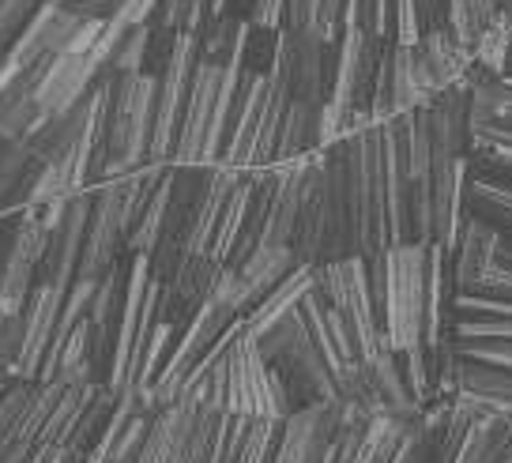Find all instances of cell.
I'll return each instance as SVG.
<instances>
[{"label":"cell","mask_w":512,"mask_h":463,"mask_svg":"<svg viewBox=\"0 0 512 463\" xmlns=\"http://www.w3.org/2000/svg\"><path fill=\"white\" fill-rule=\"evenodd\" d=\"M415 4H418V19H422V31L445 27V4L448 0H415Z\"/></svg>","instance_id":"obj_34"},{"label":"cell","mask_w":512,"mask_h":463,"mask_svg":"<svg viewBox=\"0 0 512 463\" xmlns=\"http://www.w3.org/2000/svg\"><path fill=\"white\" fill-rule=\"evenodd\" d=\"M471 53H475V64H479L482 72L505 80V76H509V61H512V27L497 16L494 23H486L479 31Z\"/></svg>","instance_id":"obj_25"},{"label":"cell","mask_w":512,"mask_h":463,"mask_svg":"<svg viewBox=\"0 0 512 463\" xmlns=\"http://www.w3.org/2000/svg\"><path fill=\"white\" fill-rule=\"evenodd\" d=\"M343 4L347 0H317L309 34H317L324 46H336L339 38H343Z\"/></svg>","instance_id":"obj_31"},{"label":"cell","mask_w":512,"mask_h":463,"mask_svg":"<svg viewBox=\"0 0 512 463\" xmlns=\"http://www.w3.org/2000/svg\"><path fill=\"white\" fill-rule=\"evenodd\" d=\"M456 343H460V339H456ZM460 354L471 358V362H482V366H494V369H509L512 373V343H501V339L460 343Z\"/></svg>","instance_id":"obj_32"},{"label":"cell","mask_w":512,"mask_h":463,"mask_svg":"<svg viewBox=\"0 0 512 463\" xmlns=\"http://www.w3.org/2000/svg\"><path fill=\"white\" fill-rule=\"evenodd\" d=\"M38 170H42V166L34 162L31 147L0 140V219L27 211V200H31V189H34V181H38Z\"/></svg>","instance_id":"obj_15"},{"label":"cell","mask_w":512,"mask_h":463,"mask_svg":"<svg viewBox=\"0 0 512 463\" xmlns=\"http://www.w3.org/2000/svg\"><path fill=\"white\" fill-rule=\"evenodd\" d=\"M505 83H509V87H512V61H509V76H505Z\"/></svg>","instance_id":"obj_37"},{"label":"cell","mask_w":512,"mask_h":463,"mask_svg":"<svg viewBox=\"0 0 512 463\" xmlns=\"http://www.w3.org/2000/svg\"><path fill=\"white\" fill-rule=\"evenodd\" d=\"M155 95L159 76H117L113 72L110 98V128H106V177H128L147 166V144H151V121H155Z\"/></svg>","instance_id":"obj_1"},{"label":"cell","mask_w":512,"mask_h":463,"mask_svg":"<svg viewBox=\"0 0 512 463\" xmlns=\"http://www.w3.org/2000/svg\"><path fill=\"white\" fill-rule=\"evenodd\" d=\"M317 128H320V106H309V102L290 98V110H287V117H283L279 140H275L272 166H287V162H298V159H305V155L320 151ZM272 166H268V170H272Z\"/></svg>","instance_id":"obj_19"},{"label":"cell","mask_w":512,"mask_h":463,"mask_svg":"<svg viewBox=\"0 0 512 463\" xmlns=\"http://www.w3.org/2000/svg\"><path fill=\"white\" fill-rule=\"evenodd\" d=\"M426 249L430 245H392L384 256L381 328L388 351L407 354L422 347L426 328Z\"/></svg>","instance_id":"obj_2"},{"label":"cell","mask_w":512,"mask_h":463,"mask_svg":"<svg viewBox=\"0 0 512 463\" xmlns=\"http://www.w3.org/2000/svg\"><path fill=\"white\" fill-rule=\"evenodd\" d=\"M422 106H430V98L418 87L415 49L388 38V121L411 117Z\"/></svg>","instance_id":"obj_17"},{"label":"cell","mask_w":512,"mask_h":463,"mask_svg":"<svg viewBox=\"0 0 512 463\" xmlns=\"http://www.w3.org/2000/svg\"><path fill=\"white\" fill-rule=\"evenodd\" d=\"M249 196H253V181L245 174L238 185H234V192H230L223 215H219V223H215V234H211L208 256H211V264H219V268H226V260H230V253H234V245H238V238H241V226H245V215H249Z\"/></svg>","instance_id":"obj_23"},{"label":"cell","mask_w":512,"mask_h":463,"mask_svg":"<svg viewBox=\"0 0 512 463\" xmlns=\"http://www.w3.org/2000/svg\"><path fill=\"white\" fill-rule=\"evenodd\" d=\"M223 64L226 61H208L200 57L192 68L189 95H185V110H181V125H177L174 155L170 166L174 170H204V140H208L211 110H215V95H219V80H223Z\"/></svg>","instance_id":"obj_6"},{"label":"cell","mask_w":512,"mask_h":463,"mask_svg":"<svg viewBox=\"0 0 512 463\" xmlns=\"http://www.w3.org/2000/svg\"><path fill=\"white\" fill-rule=\"evenodd\" d=\"M64 290L38 283L31 298L23 305V358H19V381H38L42 362L49 354L53 332H57V317H61Z\"/></svg>","instance_id":"obj_12"},{"label":"cell","mask_w":512,"mask_h":463,"mask_svg":"<svg viewBox=\"0 0 512 463\" xmlns=\"http://www.w3.org/2000/svg\"><path fill=\"white\" fill-rule=\"evenodd\" d=\"M245 23L253 34H279L287 31V0H249Z\"/></svg>","instance_id":"obj_30"},{"label":"cell","mask_w":512,"mask_h":463,"mask_svg":"<svg viewBox=\"0 0 512 463\" xmlns=\"http://www.w3.org/2000/svg\"><path fill=\"white\" fill-rule=\"evenodd\" d=\"M317 287L347 320L354 347H358V362L381 358L388 351V343H384L381 313H377L373 290H369L366 260L351 256V260H339V264H324V268H317Z\"/></svg>","instance_id":"obj_3"},{"label":"cell","mask_w":512,"mask_h":463,"mask_svg":"<svg viewBox=\"0 0 512 463\" xmlns=\"http://www.w3.org/2000/svg\"><path fill=\"white\" fill-rule=\"evenodd\" d=\"M128 177H106V181H98L95 189H91V219H87V238H83L76 283L98 287L121 264V256H125Z\"/></svg>","instance_id":"obj_4"},{"label":"cell","mask_w":512,"mask_h":463,"mask_svg":"<svg viewBox=\"0 0 512 463\" xmlns=\"http://www.w3.org/2000/svg\"><path fill=\"white\" fill-rule=\"evenodd\" d=\"M290 57V87L298 102L324 106L332 91V68H336V46H324L309 31H283Z\"/></svg>","instance_id":"obj_11"},{"label":"cell","mask_w":512,"mask_h":463,"mask_svg":"<svg viewBox=\"0 0 512 463\" xmlns=\"http://www.w3.org/2000/svg\"><path fill=\"white\" fill-rule=\"evenodd\" d=\"M358 27L369 34H381V38H392L388 0H358Z\"/></svg>","instance_id":"obj_33"},{"label":"cell","mask_w":512,"mask_h":463,"mask_svg":"<svg viewBox=\"0 0 512 463\" xmlns=\"http://www.w3.org/2000/svg\"><path fill=\"white\" fill-rule=\"evenodd\" d=\"M475 68V53L464 49L448 27H433L422 31L415 46V72L418 87L426 91V98H437L452 91V87H467V72Z\"/></svg>","instance_id":"obj_10"},{"label":"cell","mask_w":512,"mask_h":463,"mask_svg":"<svg viewBox=\"0 0 512 463\" xmlns=\"http://www.w3.org/2000/svg\"><path fill=\"white\" fill-rule=\"evenodd\" d=\"M177 400H192V415H189V426H185V445H181V463H215L226 411L211 407L196 388L181 392Z\"/></svg>","instance_id":"obj_18"},{"label":"cell","mask_w":512,"mask_h":463,"mask_svg":"<svg viewBox=\"0 0 512 463\" xmlns=\"http://www.w3.org/2000/svg\"><path fill=\"white\" fill-rule=\"evenodd\" d=\"M34 87H38V64L27 68L23 76H16V80L0 91V140L23 144L34 132V125H38V98H34Z\"/></svg>","instance_id":"obj_16"},{"label":"cell","mask_w":512,"mask_h":463,"mask_svg":"<svg viewBox=\"0 0 512 463\" xmlns=\"http://www.w3.org/2000/svg\"><path fill=\"white\" fill-rule=\"evenodd\" d=\"M46 241V219L38 211H19L12 245H8L4 268H0V298L8 305V313H19L31 298V290L38 287V272H42V260H46Z\"/></svg>","instance_id":"obj_7"},{"label":"cell","mask_w":512,"mask_h":463,"mask_svg":"<svg viewBox=\"0 0 512 463\" xmlns=\"http://www.w3.org/2000/svg\"><path fill=\"white\" fill-rule=\"evenodd\" d=\"M204 4H208V0H204Z\"/></svg>","instance_id":"obj_38"},{"label":"cell","mask_w":512,"mask_h":463,"mask_svg":"<svg viewBox=\"0 0 512 463\" xmlns=\"http://www.w3.org/2000/svg\"><path fill=\"white\" fill-rule=\"evenodd\" d=\"M226 415L283 418L279 403H275L272 369L260 358L256 336L245 328V320H241V328L226 347Z\"/></svg>","instance_id":"obj_5"},{"label":"cell","mask_w":512,"mask_h":463,"mask_svg":"<svg viewBox=\"0 0 512 463\" xmlns=\"http://www.w3.org/2000/svg\"><path fill=\"white\" fill-rule=\"evenodd\" d=\"M509 452H512V418L486 415L471 422L456 463H501Z\"/></svg>","instance_id":"obj_22"},{"label":"cell","mask_w":512,"mask_h":463,"mask_svg":"<svg viewBox=\"0 0 512 463\" xmlns=\"http://www.w3.org/2000/svg\"><path fill=\"white\" fill-rule=\"evenodd\" d=\"M317 283V268H298V272H290L279 287L264 298V302L256 305L253 313L245 317V328L253 332V336H260V332H268L272 324H279V320L287 317V313H294L298 309V302H302L305 294H309V287Z\"/></svg>","instance_id":"obj_21"},{"label":"cell","mask_w":512,"mask_h":463,"mask_svg":"<svg viewBox=\"0 0 512 463\" xmlns=\"http://www.w3.org/2000/svg\"><path fill=\"white\" fill-rule=\"evenodd\" d=\"M298 268H302V264L294 260V249H279V245H256L241 268H230L234 279H238V294H241L245 317H249L256 305L264 302L290 272H298Z\"/></svg>","instance_id":"obj_14"},{"label":"cell","mask_w":512,"mask_h":463,"mask_svg":"<svg viewBox=\"0 0 512 463\" xmlns=\"http://www.w3.org/2000/svg\"><path fill=\"white\" fill-rule=\"evenodd\" d=\"M467 4H471L475 19H479V27H486V23L497 19V0H467Z\"/></svg>","instance_id":"obj_35"},{"label":"cell","mask_w":512,"mask_h":463,"mask_svg":"<svg viewBox=\"0 0 512 463\" xmlns=\"http://www.w3.org/2000/svg\"><path fill=\"white\" fill-rule=\"evenodd\" d=\"M170 189H174V166H166V170H162L159 189H155V196L147 200V208H144V215H140L136 230H132V238L125 241V253L147 256L151 249H155L162 219H166V204H170Z\"/></svg>","instance_id":"obj_24"},{"label":"cell","mask_w":512,"mask_h":463,"mask_svg":"<svg viewBox=\"0 0 512 463\" xmlns=\"http://www.w3.org/2000/svg\"><path fill=\"white\" fill-rule=\"evenodd\" d=\"M339 426H343L339 400H324L305 411H294L290 418H283L272 463H328Z\"/></svg>","instance_id":"obj_9"},{"label":"cell","mask_w":512,"mask_h":463,"mask_svg":"<svg viewBox=\"0 0 512 463\" xmlns=\"http://www.w3.org/2000/svg\"><path fill=\"white\" fill-rule=\"evenodd\" d=\"M452 336L460 343H482V339L512 343V317H452Z\"/></svg>","instance_id":"obj_28"},{"label":"cell","mask_w":512,"mask_h":463,"mask_svg":"<svg viewBox=\"0 0 512 463\" xmlns=\"http://www.w3.org/2000/svg\"><path fill=\"white\" fill-rule=\"evenodd\" d=\"M497 264V230L486 226L482 219L467 215L464 234H460V245L456 253L448 256V283H452V298L456 294H467L482 283V275Z\"/></svg>","instance_id":"obj_13"},{"label":"cell","mask_w":512,"mask_h":463,"mask_svg":"<svg viewBox=\"0 0 512 463\" xmlns=\"http://www.w3.org/2000/svg\"><path fill=\"white\" fill-rule=\"evenodd\" d=\"M53 463H83V456H76V452H68V448H61V452H57V460Z\"/></svg>","instance_id":"obj_36"},{"label":"cell","mask_w":512,"mask_h":463,"mask_svg":"<svg viewBox=\"0 0 512 463\" xmlns=\"http://www.w3.org/2000/svg\"><path fill=\"white\" fill-rule=\"evenodd\" d=\"M117 396H113L110 388H102L98 384L95 392L87 396V403H83L80 418H76V426H72V433H68V452H76V456H95L98 445L106 441V433H110L113 426V415H117Z\"/></svg>","instance_id":"obj_20"},{"label":"cell","mask_w":512,"mask_h":463,"mask_svg":"<svg viewBox=\"0 0 512 463\" xmlns=\"http://www.w3.org/2000/svg\"><path fill=\"white\" fill-rule=\"evenodd\" d=\"M87 219H91V189L76 192L64 200L61 215L49 223V241H46V260H42V272L38 283L57 290H72L76 272H80V256H83V238H87Z\"/></svg>","instance_id":"obj_8"},{"label":"cell","mask_w":512,"mask_h":463,"mask_svg":"<svg viewBox=\"0 0 512 463\" xmlns=\"http://www.w3.org/2000/svg\"><path fill=\"white\" fill-rule=\"evenodd\" d=\"M42 0H0V53H8Z\"/></svg>","instance_id":"obj_29"},{"label":"cell","mask_w":512,"mask_h":463,"mask_svg":"<svg viewBox=\"0 0 512 463\" xmlns=\"http://www.w3.org/2000/svg\"><path fill=\"white\" fill-rule=\"evenodd\" d=\"M411 422H396V418H369L366 437H362V448L354 463H392L396 452L403 445V433H407Z\"/></svg>","instance_id":"obj_26"},{"label":"cell","mask_w":512,"mask_h":463,"mask_svg":"<svg viewBox=\"0 0 512 463\" xmlns=\"http://www.w3.org/2000/svg\"><path fill=\"white\" fill-rule=\"evenodd\" d=\"M279 430H283V418H249L238 463H272L275 445H279Z\"/></svg>","instance_id":"obj_27"}]
</instances>
